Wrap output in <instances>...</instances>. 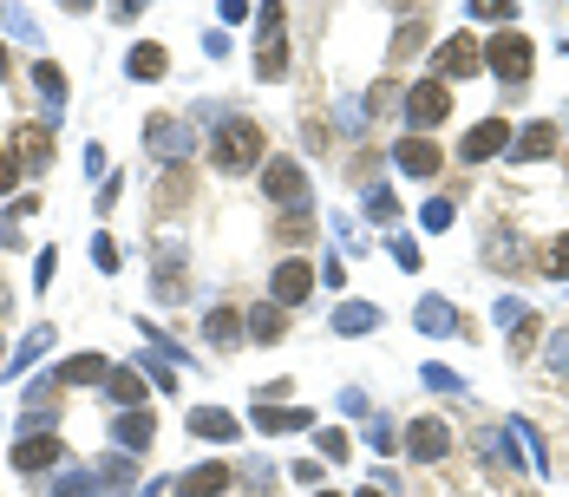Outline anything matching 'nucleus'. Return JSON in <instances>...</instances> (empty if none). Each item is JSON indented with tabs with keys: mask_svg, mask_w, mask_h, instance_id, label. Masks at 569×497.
Listing matches in <instances>:
<instances>
[{
	"mask_svg": "<svg viewBox=\"0 0 569 497\" xmlns=\"http://www.w3.org/2000/svg\"><path fill=\"white\" fill-rule=\"evenodd\" d=\"M210 164L216 170H262V125L256 118H216L210 132Z\"/></svg>",
	"mask_w": 569,
	"mask_h": 497,
	"instance_id": "1",
	"label": "nucleus"
},
{
	"mask_svg": "<svg viewBox=\"0 0 569 497\" xmlns=\"http://www.w3.org/2000/svg\"><path fill=\"white\" fill-rule=\"evenodd\" d=\"M400 112H406V125H413V138H432L445 118H452V92L438 85V79H413L406 92H400Z\"/></svg>",
	"mask_w": 569,
	"mask_h": 497,
	"instance_id": "2",
	"label": "nucleus"
},
{
	"mask_svg": "<svg viewBox=\"0 0 569 497\" xmlns=\"http://www.w3.org/2000/svg\"><path fill=\"white\" fill-rule=\"evenodd\" d=\"M530 60H537V46H530V33H517V27H498V33L485 40V66L498 72L504 85H524V79H530Z\"/></svg>",
	"mask_w": 569,
	"mask_h": 497,
	"instance_id": "3",
	"label": "nucleus"
},
{
	"mask_svg": "<svg viewBox=\"0 0 569 497\" xmlns=\"http://www.w3.org/2000/svg\"><path fill=\"white\" fill-rule=\"evenodd\" d=\"M262 197L282 204V210H301V204H308V170H301L294 157H269V164H262Z\"/></svg>",
	"mask_w": 569,
	"mask_h": 497,
	"instance_id": "4",
	"label": "nucleus"
},
{
	"mask_svg": "<svg viewBox=\"0 0 569 497\" xmlns=\"http://www.w3.org/2000/svg\"><path fill=\"white\" fill-rule=\"evenodd\" d=\"M144 151H151L157 164H190L197 138H190L184 118H151V125H144Z\"/></svg>",
	"mask_w": 569,
	"mask_h": 497,
	"instance_id": "5",
	"label": "nucleus"
},
{
	"mask_svg": "<svg viewBox=\"0 0 569 497\" xmlns=\"http://www.w3.org/2000/svg\"><path fill=\"white\" fill-rule=\"evenodd\" d=\"M406 432V458H420V465H438V458H452V445H458V432L445 426V420H413Z\"/></svg>",
	"mask_w": 569,
	"mask_h": 497,
	"instance_id": "6",
	"label": "nucleus"
},
{
	"mask_svg": "<svg viewBox=\"0 0 569 497\" xmlns=\"http://www.w3.org/2000/svg\"><path fill=\"white\" fill-rule=\"evenodd\" d=\"M60 458H66L60 432H20V438H13V472H27V478H33V472H53Z\"/></svg>",
	"mask_w": 569,
	"mask_h": 497,
	"instance_id": "7",
	"label": "nucleus"
},
{
	"mask_svg": "<svg viewBox=\"0 0 569 497\" xmlns=\"http://www.w3.org/2000/svg\"><path fill=\"white\" fill-rule=\"evenodd\" d=\"M432 66H438V85H452V79H472V72L485 66V46H478L472 33H452V40L432 53Z\"/></svg>",
	"mask_w": 569,
	"mask_h": 497,
	"instance_id": "8",
	"label": "nucleus"
},
{
	"mask_svg": "<svg viewBox=\"0 0 569 497\" xmlns=\"http://www.w3.org/2000/svg\"><path fill=\"white\" fill-rule=\"evenodd\" d=\"M13 164H20V177L53 164V118H27V125L13 132Z\"/></svg>",
	"mask_w": 569,
	"mask_h": 497,
	"instance_id": "9",
	"label": "nucleus"
},
{
	"mask_svg": "<svg viewBox=\"0 0 569 497\" xmlns=\"http://www.w3.org/2000/svg\"><path fill=\"white\" fill-rule=\"evenodd\" d=\"M314 282H321V276H314V262L288 256L282 269L269 276V301H276V308H294V301H308V294H314Z\"/></svg>",
	"mask_w": 569,
	"mask_h": 497,
	"instance_id": "10",
	"label": "nucleus"
},
{
	"mask_svg": "<svg viewBox=\"0 0 569 497\" xmlns=\"http://www.w3.org/2000/svg\"><path fill=\"white\" fill-rule=\"evenodd\" d=\"M498 151H510V125H504V118H478V125L458 138V157H465V164H492Z\"/></svg>",
	"mask_w": 569,
	"mask_h": 497,
	"instance_id": "11",
	"label": "nucleus"
},
{
	"mask_svg": "<svg viewBox=\"0 0 569 497\" xmlns=\"http://www.w3.org/2000/svg\"><path fill=\"white\" fill-rule=\"evenodd\" d=\"M393 164H400L406 177H438V170H445L438 144H432V138H413V132H406V138L393 144Z\"/></svg>",
	"mask_w": 569,
	"mask_h": 497,
	"instance_id": "12",
	"label": "nucleus"
},
{
	"mask_svg": "<svg viewBox=\"0 0 569 497\" xmlns=\"http://www.w3.org/2000/svg\"><path fill=\"white\" fill-rule=\"evenodd\" d=\"M105 400H112L118 413H138L144 400H151V380H144L138 366H112V373H105Z\"/></svg>",
	"mask_w": 569,
	"mask_h": 497,
	"instance_id": "13",
	"label": "nucleus"
},
{
	"mask_svg": "<svg viewBox=\"0 0 569 497\" xmlns=\"http://www.w3.org/2000/svg\"><path fill=\"white\" fill-rule=\"evenodd\" d=\"M413 328L432 334V341H445V334H465L458 328V308L445 301V294H420V308H413Z\"/></svg>",
	"mask_w": 569,
	"mask_h": 497,
	"instance_id": "14",
	"label": "nucleus"
},
{
	"mask_svg": "<svg viewBox=\"0 0 569 497\" xmlns=\"http://www.w3.org/2000/svg\"><path fill=\"white\" fill-rule=\"evenodd\" d=\"M105 373H112L105 354H72V360H60L46 380H53V386H105Z\"/></svg>",
	"mask_w": 569,
	"mask_h": 497,
	"instance_id": "15",
	"label": "nucleus"
},
{
	"mask_svg": "<svg viewBox=\"0 0 569 497\" xmlns=\"http://www.w3.org/2000/svg\"><path fill=\"white\" fill-rule=\"evenodd\" d=\"M510 157H517V164H544V157H557V125H550V118L524 125V132L510 138Z\"/></svg>",
	"mask_w": 569,
	"mask_h": 497,
	"instance_id": "16",
	"label": "nucleus"
},
{
	"mask_svg": "<svg viewBox=\"0 0 569 497\" xmlns=\"http://www.w3.org/2000/svg\"><path fill=\"white\" fill-rule=\"evenodd\" d=\"M242 334L262 341V348H276V341H288V314L276 308V301H256V308L242 314Z\"/></svg>",
	"mask_w": 569,
	"mask_h": 497,
	"instance_id": "17",
	"label": "nucleus"
},
{
	"mask_svg": "<svg viewBox=\"0 0 569 497\" xmlns=\"http://www.w3.org/2000/svg\"><path fill=\"white\" fill-rule=\"evenodd\" d=\"M229 485H236L229 465H190V472L177 478V497H223Z\"/></svg>",
	"mask_w": 569,
	"mask_h": 497,
	"instance_id": "18",
	"label": "nucleus"
},
{
	"mask_svg": "<svg viewBox=\"0 0 569 497\" xmlns=\"http://www.w3.org/2000/svg\"><path fill=\"white\" fill-rule=\"evenodd\" d=\"M184 426H190V438H210V445H229V438H242L236 413H223V406H197Z\"/></svg>",
	"mask_w": 569,
	"mask_h": 497,
	"instance_id": "19",
	"label": "nucleus"
},
{
	"mask_svg": "<svg viewBox=\"0 0 569 497\" xmlns=\"http://www.w3.org/2000/svg\"><path fill=\"white\" fill-rule=\"evenodd\" d=\"M485 262H492L498 276H517V269H524V236H517L510 222H498V229H492V242H485Z\"/></svg>",
	"mask_w": 569,
	"mask_h": 497,
	"instance_id": "20",
	"label": "nucleus"
},
{
	"mask_svg": "<svg viewBox=\"0 0 569 497\" xmlns=\"http://www.w3.org/2000/svg\"><path fill=\"white\" fill-rule=\"evenodd\" d=\"M249 420H256V432H308V426H314V413H308V406H256Z\"/></svg>",
	"mask_w": 569,
	"mask_h": 497,
	"instance_id": "21",
	"label": "nucleus"
},
{
	"mask_svg": "<svg viewBox=\"0 0 569 497\" xmlns=\"http://www.w3.org/2000/svg\"><path fill=\"white\" fill-rule=\"evenodd\" d=\"M373 328H380V308H373V301H341V308H334V334L360 341V334H373Z\"/></svg>",
	"mask_w": 569,
	"mask_h": 497,
	"instance_id": "22",
	"label": "nucleus"
},
{
	"mask_svg": "<svg viewBox=\"0 0 569 497\" xmlns=\"http://www.w3.org/2000/svg\"><path fill=\"white\" fill-rule=\"evenodd\" d=\"M204 334H210V348H216V354H229V348H242V341H249V334H242V314H236V308H210Z\"/></svg>",
	"mask_w": 569,
	"mask_h": 497,
	"instance_id": "23",
	"label": "nucleus"
},
{
	"mask_svg": "<svg viewBox=\"0 0 569 497\" xmlns=\"http://www.w3.org/2000/svg\"><path fill=\"white\" fill-rule=\"evenodd\" d=\"M151 432H157V420H151V413H118V426H112V438H118V452H132V458H138L144 445H151Z\"/></svg>",
	"mask_w": 569,
	"mask_h": 497,
	"instance_id": "24",
	"label": "nucleus"
},
{
	"mask_svg": "<svg viewBox=\"0 0 569 497\" xmlns=\"http://www.w3.org/2000/svg\"><path fill=\"white\" fill-rule=\"evenodd\" d=\"M33 85H40V99H46V105H53V118H60V112H66V72L53 66V60H33Z\"/></svg>",
	"mask_w": 569,
	"mask_h": 497,
	"instance_id": "25",
	"label": "nucleus"
},
{
	"mask_svg": "<svg viewBox=\"0 0 569 497\" xmlns=\"http://www.w3.org/2000/svg\"><path fill=\"white\" fill-rule=\"evenodd\" d=\"M125 72H132V79H144V85H151V79H164V72H170V53L144 40V46H132V60H125Z\"/></svg>",
	"mask_w": 569,
	"mask_h": 497,
	"instance_id": "26",
	"label": "nucleus"
},
{
	"mask_svg": "<svg viewBox=\"0 0 569 497\" xmlns=\"http://www.w3.org/2000/svg\"><path fill=\"white\" fill-rule=\"evenodd\" d=\"M53 497H105V485H99V472H85V465H66V472L53 478Z\"/></svg>",
	"mask_w": 569,
	"mask_h": 497,
	"instance_id": "27",
	"label": "nucleus"
},
{
	"mask_svg": "<svg viewBox=\"0 0 569 497\" xmlns=\"http://www.w3.org/2000/svg\"><path fill=\"white\" fill-rule=\"evenodd\" d=\"M256 79H269V85L288 79V40H262L256 46Z\"/></svg>",
	"mask_w": 569,
	"mask_h": 497,
	"instance_id": "28",
	"label": "nucleus"
},
{
	"mask_svg": "<svg viewBox=\"0 0 569 497\" xmlns=\"http://www.w3.org/2000/svg\"><path fill=\"white\" fill-rule=\"evenodd\" d=\"M510 445H517V452H530V465H537V472H544V465H550V452H544V432L530 426V420H510Z\"/></svg>",
	"mask_w": 569,
	"mask_h": 497,
	"instance_id": "29",
	"label": "nucleus"
},
{
	"mask_svg": "<svg viewBox=\"0 0 569 497\" xmlns=\"http://www.w3.org/2000/svg\"><path fill=\"white\" fill-rule=\"evenodd\" d=\"M46 348H53V328H33V334H27V341L13 348V360H7V373H27L33 360L46 354Z\"/></svg>",
	"mask_w": 569,
	"mask_h": 497,
	"instance_id": "30",
	"label": "nucleus"
},
{
	"mask_svg": "<svg viewBox=\"0 0 569 497\" xmlns=\"http://www.w3.org/2000/svg\"><path fill=\"white\" fill-rule=\"evenodd\" d=\"M132 366H138V373L151 380V386H157V393H170V386H177V366H170L164 354H138Z\"/></svg>",
	"mask_w": 569,
	"mask_h": 497,
	"instance_id": "31",
	"label": "nucleus"
},
{
	"mask_svg": "<svg viewBox=\"0 0 569 497\" xmlns=\"http://www.w3.org/2000/svg\"><path fill=\"white\" fill-rule=\"evenodd\" d=\"M132 478H138L132 452H112V458H99V485H132Z\"/></svg>",
	"mask_w": 569,
	"mask_h": 497,
	"instance_id": "32",
	"label": "nucleus"
},
{
	"mask_svg": "<svg viewBox=\"0 0 569 497\" xmlns=\"http://www.w3.org/2000/svg\"><path fill=\"white\" fill-rule=\"evenodd\" d=\"M282 20H288V7H282V0L256 7V46H262V40H282Z\"/></svg>",
	"mask_w": 569,
	"mask_h": 497,
	"instance_id": "33",
	"label": "nucleus"
},
{
	"mask_svg": "<svg viewBox=\"0 0 569 497\" xmlns=\"http://www.w3.org/2000/svg\"><path fill=\"white\" fill-rule=\"evenodd\" d=\"M478 452H485L492 465H517V472H524V452H510V445H504V432H478Z\"/></svg>",
	"mask_w": 569,
	"mask_h": 497,
	"instance_id": "34",
	"label": "nucleus"
},
{
	"mask_svg": "<svg viewBox=\"0 0 569 497\" xmlns=\"http://www.w3.org/2000/svg\"><path fill=\"white\" fill-rule=\"evenodd\" d=\"M366 216H380V222H393V216H400V197H393L386 184H366Z\"/></svg>",
	"mask_w": 569,
	"mask_h": 497,
	"instance_id": "35",
	"label": "nucleus"
},
{
	"mask_svg": "<svg viewBox=\"0 0 569 497\" xmlns=\"http://www.w3.org/2000/svg\"><path fill=\"white\" fill-rule=\"evenodd\" d=\"M314 445H321V458H328V465H341V458H348V452H354V438H348V432H314Z\"/></svg>",
	"mask_w": 569,
	"mask_h": 497,
	"instance_id": "36",
	"label": "nucleus"
},
{
	"mask_svg": "<svg viewBox=\"0 0 569 497\" xmlns=\"http://www.w3.org/2000/svg\"><path fill=\"white\" fill-rule=\"evenodd\" d=\"M276 236H282V242H301V236H314V216H308V204H301V210H288L282 222H276Z\"/></svg>",
	"mask_w": 569,
	"mask_h": 497,
	"instance_id": "37",
	"label": "nucleus"
},
{
	"mask_svg": "<svg viewBox=\"0 0 569 497\" xmlns=\"http://www.w3.org/2000/svg\"><path fill=\"white\" fill-rule=\"evenodd\" d=\"M544 269H550V282H569V229L544 249Z\"/></svg>",
	"mask_w": 569,
	"mask_h": 497,
	"instance_id": "38",
	"label": "nucleus"
},
{
	"mask_svg": "<svg viewBox=\"0 0 569 497\" xmlns=\"http://www.w3.org/2000/svg\"><path fill=\"white\" fill-rule=\"evenodd\" d=\"M452 216H458V210H452V197H432L426 210H420V222H426L432 236H445V229H452Z\"/></svg>",
	"mask_w": 569,
	"mask_h": 497,
	"instance_id": "39",
	"label": "nucleus"
},
{
	"mask_svg": "<svg viewBox=\"0 0 569 497\" xmlns=\"http://www.w3.org/2000/svg\"><path fill=\"white\" fill-rule=\"evenodd\" d=\"M465 13H472V20H492V27H510V13H517V7H510V0H472Z\"/></svg>",
	"mask_w": 569,
	"mask_h": 497,
	"instance_id": "40",
	"label": "nucleus"
},
{
	"mask_svg": "<svg viewBox=\"0 0 569 497\" xmlns=\"http://www.w3.org/2000/svg\"><path fill=\"white\" fill-rule=\"evenodd\" d=\"M92 269L99 276H118V242L112 236H92Z\"/></svg>",
	"mask_w": 569,
	"mask_h": 497,
	"instance_id": "41",
	"label": "nucleus"
},
{
	"mask_svg": "<svg viewBox=\"0 0 569 497\" xmlns=\"http://www.w3.org/2000/svg\"><path fill=\"white\" fill-rule=\"evenodd\" d=\"M420 380H426L432 393H458V386H465V380H458L452 366H438V360H432V366H420Z\"/></svg>",
	"mask_w": 569,
	"mask_h": 497,
	"instance_id": "42",
	"label": "nucleus"
},
{
	"mask_svg": "<svg viewBox=\"0 0 569 497\" xmlns=\"http://www.w3.org/2000/svg\"><path fill=\"white\" fill-rule=\"evenodd\" d=\"M366 112H373V99H366V105H360V99H341V132H366V125H373Z\"/></svg>",
	"mask_w": 569,
	"mask_h": 497,
	"instance_id": "43",
	"label": "nucleus"
},
{
	"mask_svg": "<svg viewBox=\"0 0 569 497\" xmlns=\"http://www.w3.org/2000/svg\"><path fill=\"white\" fill-rule=\"evenodd\" d=\"M550 373H557V380H569V328H557V334H550Z\"/></svg>",
	"mask_w": 569,
	"mask_h": 497,
	"instance_id": "44",
	"label": "nucleus"
},
{
	"mask_svg": "<svg viewBox=\"0 0 569 497\" xmlns=\"http://www.w3.org/2000/svg\"><path fill=\"white\" fill-rule=\"evenodd\" d=\"M537 328H544V321H537V314H524V328L510 334V360H524L530 348H537Z\"/></svg>",
	"mask_w": 569,
	"mask_h": 497,
	"instance_id": "45",
	"label": "nucleus"
},
{
	"mask_svg": "<svg viewBox=\"0 0 569 497\" xmlns=\"http://www.w3.org/2000/svg\"><path fill=\"white\" fill-rule=\"evenodd\" d=\"M393 262H400V269H413V276L426 269V262H420V242H413V236H393Z\"/></svg>",
	"mask_w": 569,
	"mask_h": 497,
	"instance_id": "46",
	"label": "nucleus"
},
{
	"mask_svg": "<svg viewBox=\"0 0 569 497\" xmlns=\"http://www.w3.org/2000/svg\"><path fill=\"white\" fill-rule=\"evenodd\" d=\"M524 314H530V308H524V301H517V294H504V301H498V328H510V334H517V328H524Z\"/></svg>",
	"mask_w": 569,
	"mask_h": 497,
	"instance_id": "47",
	"label": "nucleus"
},
{
	"mask_svg": "<svg viewBox=\"0 0 569 497\" xmlns=\"http://www.w3.org/2000/svg\"><path fill=\"white\" fill-rule=\"evenodd\" d=\"M366 445H373V452H393V445H400V432L386 426V420H366Z\"/></svg>",
	"mask_w": 569,
	"mask_h": 497,
	"instance_id": "48",
	"label": "nucleus"
},
{
	"mask_svg": "<svg viewBox=\"0 0 569 497\" xmlns=\"http://www.w3.org/2000/svg\"><path fill=\"white\" fill-rule=\"evenodd\" d=\"M7 33H13V40H40V27H33V13H20V7H7Z\"/></svg>",
	"mask_w": 569,
	"mask_h": 497,
	"instance_id": "49",
	"label": "nucleus"
},
{
	"mask_svg": "<svg viewBox=\"0 0 569 497\" xmlns=\"http://www.w3.org/2000/svg\"><path fill=\"white\" fill-rule=\"evenodd\" d=\"M249 13H256V7H242V0H223V7H216V20H223V27H242Z\"/></svg>",
	"mask_w": 569,
	"mask_h": 497,
	"instance_id": "50",
	"label": "nucleus"
},
{
	"mask_svg": "<svg viewBox=\"0 0 569 497\" xmlns=\"http://www.w3.org/2000/svg\"><path fill=\"white\" fill-rule=\"evenodd\" d=\"M13 184H20V164H13V151H0V197H13Z\"/></svg>",
	"mask_w": 569,
	"mask_h": 497,
	"instance_id": "51",
	"label": "nucleus"
},
{
	"mask_svg": "<svg viewBox=\"0 0 569 497\" xmlns=\"http://www.w3.org/2000/svg\"><path fill=\"white\" fill-rule=\"evenodd\" d=\"M53 276H60V249H40V276H33V282L53 288Z\"/></svg>",
	"mask_w": 569,
	"mask_h": 497,
	"instance_id": "52",
	"label": "nucleus"
},
{
	"mask_svg": "<svg viewBox=\"0 0 569 497\" xmlns=\"http://www.w3.org/2000/svg\"><path fill=\"white\" fill-rule=\"evenodd\" d=\"M301 144L321 151V144H328V125H321V118H301Z\"/></svg>",
	"mask_w": 569,
	"mask_h": 497,
	"instance_id": "53",
	"label": "nucleus"
},
{
	"mask_svg": "<svg viewBox=\"0 0 569 497\" xmlns=\"http://www.w3.org/2000/svg\"><path fill=\"white\" fill-rule=\"evenodd\" d=\"M85 170H92V177H105V170H112V164H105V144H85Z\"/></svg>",
	"mask_w": 569,
	"mask_h": 497,
	"instance_id": "54",
	"label": "nucleus"
},
{
	"mask_svg": "<svg viewBox=\"0 0 569 497\" xmlns=\"http://www.w3.org/2000/svg\"><path fill=\"white\" fill-rule=\"evenodd\" d=\"M294 478H301V485H314V491H321V485H328V478H321V465H314V458H301V465H294Z\"/></svg>",
	"mask_w": 569,
	"mask_h": 497,
	"instance_id": "55",
	"label": "nucleus"
},
{
	"mask_svg": "<svg viewBox=\"0 0 569 497\" xmlns=\"http://www.w3.org/2000/svg\"><path fill=\"white\" fill-rule=\"evenodd\" d=\"M105 13H112V20H118V27H132V20H138L144 7H138V0H118V7H105Z\"/></svg>",
	"mask_w": 569,
	"mask_h": 497,
	"instance_id": "56",
	"label": "nucleus"
},
{
	"mask_svg": "<svg viewBox=\"0 0 569 497\" xmlns=\"http://www.w3.org/2000/svg\"><path fill=\"white\" fill-rule=\"evenodd\" d=\"M7 72H13V60H7V46H0V85H7Z\"/></svg>",
	"mask_w": 569,
	"mask_h": 497,
	"instance_id": "57",
	"label": "nucleus"
},
{
	"mask_svg": "<svg viewBox=\"0 0 569 497\" xmlns=\"http://www.w3.org/2000/svg\"><path fill=\"white\" fill-rule=\"evenodd\" d=\"M354 497H386V491H380V485H373V491H366V485H360V491Z\"/></svg>",
	"mask_w": 569,
	"mask_h": 497,
	"instance_id": "58",
	"label": "nucleus"
},
{
	"mask_svg": "<svg viewBox=\"0 0 569 497\" xmlns=\"http://www.w3.org/2000/svg\"><path fill=\"white\" fill-rule=\"evenodd\" d=\"M314 497H341V491H314Z\"/></svg>",
	"mask_w": 569,
	"mask_h": 497,
	"instance_id": "59",
	"label": "nucleus"
},
{
	"mask_svg": "<svg viewBox=\"0 0 569 497\" xmlns=\"http://www.w3.org/2000/svg\"><path fill=\"white\" fill-rule=\"evenodd\" d=\"M563 53H569V40H563Z\"/></svg>",
	"mask_w": 569,
	"mask_h": 497,
	"instance_id": "60",
	"label": "nucleus"
},
{
	"mask_svg": "<svg viewBox=\"0 0 569 497\" xmlns=\"http://www.w3.org/2000/svg\"><path fill=\"white\" fill-rule=\"evenodd\" d=\"M256 497H269V491H256Z\"/></svg>",
	"mask_w": 569,
	"mask_h": 497,
	"instance_id": "61",
	"label": "nucleus"
}]
</instances>
